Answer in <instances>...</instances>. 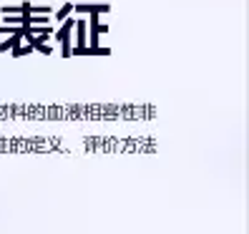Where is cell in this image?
<instances>
[{
	"label": "cell",
	"instance_id": "cell-1",
	"mask_svg": "<svg viewBox=\"0 0 249 234\" xmlns=\"http://www.w3.org/2000/svg\"><path fill=\"white\" fill-rule=\"evenodd\" d=\"M76 38H78V48H81L83 43H86V23H83V20L78 23V33H76ZM78 48H76V51H78Z\"/></svg>",
	"mask_w": 249,
	"mask_h": 234
}]
</instances>
